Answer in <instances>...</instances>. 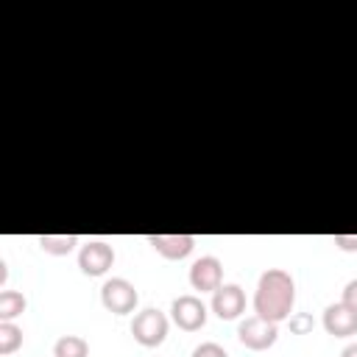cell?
Segmentation results:
<instances>
[{"mask_svg": "<svg viewBox=\"0 0 357 357\" xmlns=\"http://www.w3.org/2000/svg\"><path fill=\"white\" fill-rule=\"evenodd\" d=\"M293 301H296V284L293 276L282 268H268L259 276L257 293H254V312L265 321H284L293 312Z\"/></svg>", "mask_w": 357, "mask_h": 357, "instance_id": "obj_1", "label": "cell"}, {"mask_svg": "<svg viewBox=\"0 0 357 357\" xmlns=\"http://www.w3.org/2000/svg\"><path fill=\"white\" fill-rule=\"evenodd\" d=\"M100 301H103V307H106L109 312H114V315H128V312H134V307H137V301H139V293H137V287H134L128 279L114 276V279H106V282H103V287H100Z\"/></svg>", "mask_w": 357, "mask_h": 357, "instance_id": "obj_2", "label": "cell"}, {"mask_svg": "<svg viewBox=\"0 0 357 357\" xmlns=\"http://www.w3.org/2000/svg\"><path fill=\"white\" fill-rule=\"evenodd\" d=\"M131 335L142 346H159L167 337V318H165V312H159L153 307L137 312L134 321H131Z\"/></svg>", "mask_w": 357, "mask_h": 357, "instance_id": "obj_3", "label": "cell"}, {"mask_svg": "<svg viewBox=\"0 0 357 357\" xmlns=\"http://www.w3.org/2000/svg\"><path fill=\"white\" fill-rule=\"evenodd\" d=\"M237 337H240L243 346H248V349H254V351H262V349H268V346L276 343L279 329H276L273 321H265V318H259V315H251V318H245V321L240 324Z\"/></svg>", "mask_w": 357, "mask_h": 357, "instance_id": "obj_4", "label": "cell"}, {"mask_svg": "<svg viewBox=\"0 0 357 357\" xmlns=\"http://www.w3.org/2000/svg\"><path fill=\"white\" fill-rule=\"evenodd\" d=\"M114 265V248L103 240H89L78 251V268L86 276H103Z\"/></svg>", "mask_w": 357, "mask_h": 357, "instance_id": "obj_5", "label": "cell"}, {"mask_svg": "<svg viewBox=\"0 0 357 357\" xmlns=\"http://www.w3.org/2000/svg\"><path fill=\"white\" fill-rule=\"evenodd\" d=\"M170 315H173L176 326L184 329V332H195V329H201L206 324V307H204V301L198 296H178V298H173Z\"/></svg>", "mask_w": 357, "mask_h": 357, "instance_id": "obj_6", "label": "cell"}, {"mask_svg": "<svg viewBox=\"0 0 357 357\" xmlns=\"http://www.w3.org/2000/svg\"><path fill=\"white\" fill-rule=\"evenodd\" d=\"M220 282H223V265H220L218 257L209 254V257H201V259L192 262V268H190V284L195 290L215 293L220 287Z\"/></svg>", "mask_w": 357, "mask_h": 357, "instance_id": "obj_7", "label": "cell"}, {"mask_svg": "<svg viewBox=\"0 0 357 357\" xmlns=\"http://www.w3.org/2000/svg\"><path fill=\"white\" fill-rule=\"evenodd\" d=\"M245 310V293L237 284H220L212 293V312L220 321H234Z\"/></svg>", "mask_w": 357, "mask_h": 357, "instance_id": "obj_8", "label": "cell"}, {"mask_svg": "<svg viewBox=\"0 0 357 357\" xmlns=\"http://www.w3.org/2000/svg\"><path fill=\"white\" fill-rule=\"evenodd\" d=\"M324 329L335 337H351L357 335V310L346 307L343 301L329 304L324 310Z\"/></svg>", "mask_w": 357, "mask_h": 357, "instance_id": "obj_9", "label": "cell"}, {"mask_svg": "<svg viewBox=\"0 0 357 357\" xmlns=\"http://www.w3.org/2000/svg\"><path fill=\"white\" fill-rule=\"evenodd\" d=\"M148 243L165 257V259H184L195 248L192 234H151Z\"/></svg>", "mask_w": 357, "mask_h": 357, "instance_id": "obj_10", "label": "cell"}, {"mask_svg": "<svg viewBox=\"0 0 357 357\" xmlns=\"http://www.w3.org/2000/svg\"><path fill=\"white\" fill-rule=\"evenodd\" d=\"M86 354H89V346L78 335H64L53 346V357H86Z\"/></svg>", "mask_w": 357, "mask_h": 357, "instance_id": "obj_11", "label": "cell"}, {"mask_svg": "<svg viewBox=\"0 0 357 357\" xmlns=\"http://www.w3.org/2000/svg\"><path fill=\"white\" fill-rule=\"evenodd\" d=\"M22 312H25V296L17 290H3L0 293V321H14Z\"/></svg>", "mask_w": 357, "mask_h": 357, "instance_id": "obj_12", "label": "cell"}, {"mask_svg": "<svg viewBox=\"0 0 357 357\" xmlns=\"http://www.w3.org/2000/svg\"><path fill=\"white\" fill-rule=\"evenodd\" d=\"M39 245L47 254H70L78 245V237L75 234H42Z\"/></svg>", "mask_w": 357, "mask_h": 357, "instance_id": "obj_13", "label": "cell"}, {"mask_svg": "<svg viewBox=\"0 0 357 357\" xmlns=\"http://www.w3.org/2000/svg\"><path fill=\"white\" fill-rule=\"evenodd\" d=\"M20 343H22V329L14 326L11 321H3V324H0V354L17 351Z\"/></svg>", "mask_w": 357, "mask_h": 357, "instance_id": "obj_14", "label": "cell"}, {"mask_svg": "<svg viewBox=\"0 0 357 357\" xmlns=\"http://www.w3.org/2000/svg\"><path fill=\"white\" fill-rule=\"evenodd\" d=\"M312 326H315V321H312L310 312H296V315H290V332H293V335H307V332H312Z\"/></svg>", "mask_w": 357, "mask_h": 357, "instance_id": "obj_15", "label": "cell"}, {"mask_svg": "<svg viewBox=\"0 0 357 357\" xmlns=\"http://www.w3.org/2000/svg\"><path fill=\"white\" fill-rule=\"evenodd\" d=\"M192 357H229V354H226L223 346H218V343H201V346L192 351Z\"/></svg>", "mask_w": 357, "mask_h": 357, "instance_id": "obj_16", "label": "cell"}, {"mask_svg": "<svg viewBox=\"0 0 357 357\" xmlns=\"http://www.w3.org/2000/svg\"><path fill=\"white\" fill-rule=\"evenodd\" d=\"M340 301H343L346 307L357 310V279H351V282L343 287V296H340Z\"/></svg>", "mask_w": 357, "mask_h": 357, "instance_id": "obj_17", "label": "cell"}, {"mask_svg": "<svg viewBox=\"0 0 357 357\" xmlns=\"http://www.w3.org/2000/svg\"><path fill=\"white\" fill-rule=\"evenodd\" d=\"M332 240H335V245L343 248V251H357V234H335Z\"/></svg>", "mask_w": 357, "mask_h": 357, "instance_id": "obj_18", "label": "cell"}, {"mask_svg": "<svg viewBox=\"0 0 357 357\" xmlns=\"http://www.w3.org/2000/svg\"><path fill=\"white\" fill-rule=\"evenodd\" d=\"M340 357H357V343H349V346L340 351Z\"/></svg>", "mask_w": 357, "mask_h": 357, "instance_id": "obj_19", "label": "cell"}, {"mask_svg": "<svg viewBox=\"0 0 357 357\" xmlns=\"http://www.w3.org/2000/svg\"><path fill=\"white\" fill-rule=\"evenodd\" d=\"M6 282V262H0V284Z\"/></svg>", "mask_w": 357, "mask_h": 357, "instance_id": "obj_20", "label": "cell"}]
</instances>
